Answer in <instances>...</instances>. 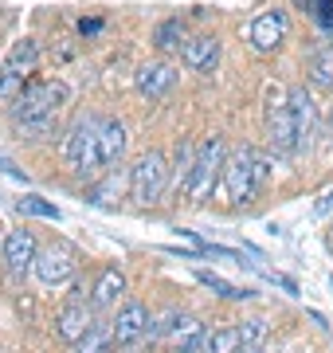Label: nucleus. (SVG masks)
Listing matches in <instances>:
<instances>
[{"label": "nucleus", "instance_id": "obj_2", "mask_svg": "<svg viewBox=\"0 0 333 353\" xmlns=\"http://www.w3.org/2000/svg\"><path fill=\"white\" fill-rule=\"evenodd\" d=\"M63 157L67 165L83 176H94L106 169V157H103V118L98 114H83L75 126L67 130V141H63Z\"/></svg>", "mask_w": 333, "mask_h": 353}, {"label": "nucleus", "instance_id": "obj_6", "mask_svg": "<svg viewBox=\"0 0 333 353\" xmlns=\"http://www.w3.org/2000/svg\"><path fill=\"white\" fill-rule=\"evenodd\" d=\"M286 32H290V16H286V8L270 4V8H263V12L251 20V28H247V43H251V51H259V55H270V51L282 48Z\"/></svg>", "mask_w": 333, "mask_h": 353}, {"label": "nucleus", "instance_id": "obj_22", "mask_svg": "<svg viewBox=\"0 0 333 353\" xmlns=\"http://www.w3.org/2000/svg\"><path fill=\"white\" fill-rule=\"evenodd\" d=\"M196 279L204 283L208 290H216L219 299H228V303H247L255 290H247V287H231L228 279H219V275H212V271H196Z\"/></svg>", "mask_w": 333, "mask_h": 353}, {"label": "nucleus", "instance_id": "obj_9", "mask_svg": "<svg viewBox=\"0 0 333 353\" xmlns=\"http://www.w3.org/2000/svg\"><path fill=\"white\" fill-rule=\"evenodd\" d=\"M149 326H153V318H149L145 303H138V299L122 303L114 318V345H133L138 338H149Z\"/></svg>", "mask_w": 333, "mask_h": 353}, {"label": "nucleus", "instance_id": "obj_1", "mask_svg": "<svg viewBox=\"0 0 333 353\" xmlns=\"http://www.w3.org/2000/svg\"><path fill=\"white\" fill-rule=\"evenodd\" d=\"M63 99H67L63 83H52V79H28L24 94H20L8 110H12V118L28 130V134H47V130L55 126V114H59Z\"/></svg>", "mask_w": 333, "mask_h": 353}, {"label": "nucleus", "instance_id": "obj_12", "mask_svg": "<svg viewBox=\"0 0 333 353\" xmlns=\"http://www.w3.org/2000/svg\"><path fill=\"white\" fill-rule=\"evenodd\" d=\"M90 326H94V318H90L87 303H67L63 310H59V318H55V334L63 341H71V345H78Z\"/></svg>", "mask_w": 333, "mask_h": 353}, {"label": "nucleus", "instance_id": "obj_8", "mask_svg": "<svg viewBox=\"0 0 333 353\" xmlns=\"http://www.w3.org/2000/svg\"><path fill=\"white\" fill-rule=\"evenodd\" d=\"M36 279L43 283V287H63V283H71L78 271V259L71 248H63V243H55V248H47V252L36 255Z\"/></svg>", "mask_w": 333, "mask_h": 353}, {"label": "nucleus", "instance_id": "obj_21", "mask_svg": "<svg viewBox=\"0 0 333 353\" xmlns=\"http://www.w3.org/2000/svg\"><path fill=\"white\" fill-rule=\"evenodd\" d=\"M153 48H157V51H180V48H184V24H180V16H173V20H161V24H157Z\"/></svg>", "mask_w": 333, "mask_h": 353}, {"label": "nucleus", "instance_id": "obj_16", "mask_svg": "<svg viewBox=\"0 0 333 353\" xmlns=\"http://www.w3.org/2000/svg\"><path fill=\"white\" fill-rule=\"evenodd\" d=\"M290 110H294L298 122V145H310V138H314V99H310L306 87L290 90Z\"/></svg>", "mask_w": 333, "mask_h": 353}, {"label": "nucleus", "instance_id": "obj_25", "mask_svg": "<svg viewBox=\"0 0 333 353\" xmlns=\"http://www.w3.org/2000/svg\"><path fill=\"white\" fill-rule=\"evenodd\" d=\"M16 212L20 216H43V220H59V208L47 201H39V196H20L16 201Z\"/></svg>", "mask_w": 333, "mask_h": 353}, {"label": "nucleus", "instance_id": "obj_28", "mask_svg": "<svg viewBox=\"0 0 333 353\" xmlns=\"http://www.w3.org/2000/svg\"><path fill=\"white\" fill-rule=\"evenodd\" d=\"M239 353H263V350H259V345H251V350H239Z\"/></svg>", "mask_w": 333, "mask_h": 353}, {"label": "nucleus", "instance_id": "obj_5", "mask_svg": "<svg viewBox=\"0 0 333 353\" xmlns=\"http://www.w3.org/2000/svg\"><path fill=\"white\" fill-rule=\"evenodd\" d=\"M169 181H173V176H169L165 153L149 150L138 165H133V173H129V196H133L141 208H153V204H161V196L169 192Z\"/></svg>", "mask_w": 333, "mask_h": 353}, {"label": "nucleus", "instance_id": "obj_13", "mask_svg": "<svg viewBox=\"0 0 333 353\" xmlns=\"http://www.w3.org/2000/svg\"><path fill=\"white\" fill-rule=\"evenodd\" d=\"M173 353H204L208 350V330L196 318H173Z\"/></svg>", "mask_w": 333, "mask_h": 353}, {"label": "nucleus", "instance_id": "obj_3", "mask_svg": "<svg viewBox=\"0 0 333 353\" xmlns=\"http://www.w3.org/2000/svg\"><path fill=\"white\" fill-rule=\"evenodd\" d=\"M224 161H228L224 138H208L204 145H200V153H196V165H193V173H189V181H184L189 204H204L208 196L216 192L219 176H224Z\"/></svg>", "mask_w": 333, "mask_h": 353}, {"label": "nucleus", "instance_id": "obj_27", "mask_svg": "<svg viewBox=\"0 0 333 353\" xmlns=\"http://www.w3.org/2000/svg\"><path fill=\"white\" fill-rule=\"evenodd\" d=\"M239 338H244V350L263 345V338H267V322H263V318H247V322H239Z\"/></svg>", "mask_w": 333, "mask_h": 353}, {"label": "nucleus", "instance_id": "obj_10", "mask_svg": "<svg viewBox=\"0 0 333 353\" xmlns=\"http://www.w3.org/2000/svg\"><path fill=\"white\" fill-rule=\"evenodd\" d=\"M36 236L28 232V228H16V232H8L4 236V263H8V271L12 275H28L32 267H36Z\"/></svg>", "mask_w": 333, "mask_h": 353}, {"label": "nucleus", "instance_id": "obj_20", "mask_svg": "<svg viewBox=\"0 0 333 353\" xmlns=\"http://www.w3.org/2000/svg\"><path fill=\"white\" fill-rule=\"evenodd\" d=\"M4 63L12 67V71H20V75H32V71L39 67V43L36 39H20V43H12V51H8Z\"/></svg>", "mask_w": 333, "mask_h": 353}, {"label": "nucleus", "instance_id": "obj_19", "mask_svg": "<svg viewBox=\"0 0 333 353\" xmlns=\"http://www.w3.org/2000/svg\"><path fill=\"white\" fill-rule=\"evenodd\" d=\"M110 345H114V322H94L75 345V353H110Z\"/></svg>", "mask_w": 333, "mask_h": 353}, {"label": "nucleus", "instance_id": "obj_23", "mask_svg": "<svg viewBox=\"0 0 333 353\" xmlns=\"http://www.w3.org/2000/svg\"><path fill=\"white\" fill-rule=\"evenodd\" d=\"M24 87H28V75L12 71L8 63L0 67V102H4V106H12V102L24 94Z\"/></svg>", "mask_w": 333, "mask_h": 353}, {"label": "nucleus", "instance_id": "obj_7", "mask_svg": "<svg viewBox=\"0 0 333 353\" xmlns=\"http://www.w3.org/2000/svg\"><path fill=\"white\" fill-rule=\"evenodd\" d=\"M267 145L282 157L298 153V122H294V110H290V94L286 99H270L267 106Z\"/></svg>", "mask_w": 333, "mask_h": 353}, {"label": "nucleus", "instance_id": "obj_11", "mask_svg": "<svg viewBox=\"0 0 333 353\" xmlns=\"http://www.w3.org/2000/svg\"><path fill=\"white\" fill-rule=\"evenodd\" d=\"M180 59L189 71H212L219 63V39L216 36H193L184 39V48H180Z\"/></svg>", "mask_w": 333, "mask_h": 353}, {"label": "nucleus", "instance_id": "obj_14", "mask_svg": "<svg viewBox=\"0 0 333 353\" xmlns=\"http://www.w3.org/2000/svg\"><path fill=\"white\" fill-rule=\"evenodd\" d=\"M122 294H126V275L118 267H106L103 275H98V283H94V290H90V306L94 310H110Z\"/></svg>", "mask_w": 333, "mask_h": 353}, {"label": "nucleus", "instance_id": "obj_18", "mask_svg": "<svg viewBox=\"0 0 333 353\" xmlns=\"http://www.w3.org/2000/svg\"><path fill=\"white\" fill-rule=\"evenodd\" d=\"M306 75H310V83H314L318 90H333V48H330V43L310 55Z\"/></svg>", "mask_w": 333, "mask_h": 353}, {"label": "nucleus", "instance_id": "obj_24", "mask_svg": "<svg viewBox=\"0 0 333 353\" xmlns=\"http://www.w3.org/2000/svg\"><path fill=\"white\" fill-rule=\"evenodd\" d=\"M244 350V338H239V326H224L216 334H208V350L204 353H239Z\"/></svg>", "mask_w": 333, "mask_h": 353}, {"label": "nucleus", "instance_id": "obj_15", "mask_svg": "<svg viewBox=\"0 0 333 353\" xmlns=\"http://www.w3.org/2000/svg\"><path fill=\"white\" fill-rule=\"evenodd\" d=\"M173 83H177V71H173L169 63H145L138 71V90L149 94V99H161Z\"/></svg>", "mask_w": 333, "mask_h": 353}, {"label": "nucleus", "instance_id": "obj_4", "mask_svg": "<svg viewBox=\"0 0 333 353\" xmlns=\"http://www.w3.org/2000/svg\"><path fill=\"white\" fill-rule=\"evenodd\" d=\"M263 181H267V161H259L251 150H235V157L224 161L219 185H224V196H228L231 204H247L259 192Z\"/></svg>", "mask_w": 333, "mask_h": 353}, {"label": "nucleus", "instance_id": "obj_17", "mask_svg": "<svg viewBox=\"0 0 333 353\" xmlns=\"http://www.w3.org/2000/svg\"><path fill=\"white\" fill-rule=\"evenodd\" d=\"M126 126L118 122V118H103V157L106 165H118L122 161V153H126Z\"/></svg>", "mask_w": 333, "mask_h": 353}, {"label": "nucleus", "instance_id": "obj_26", "mask_svg": "<svg viewBox=\"0 0 333 353\" xmlns=\"http://www.w3.org/2000/svg\"><path fill=\"white\" fill-rule=\"evenodd\" d=\"M196 145L193 141H184L180 145V153H177V173H173V181H177V189H184V181H189V173H193V165H196Z\"/></svg>", "mask_w": 333, "mask_h": 353}]
</instances>
